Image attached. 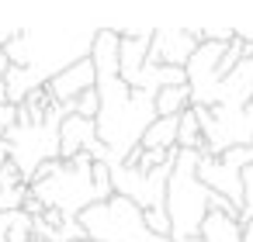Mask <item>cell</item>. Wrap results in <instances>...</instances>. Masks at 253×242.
Segmentation results:
<instances>
[{"label": "cell", "mask_w": 253, "mask_h": 242, "mask_svg": "<svg viewBox=\"0 0 253 242\" xmlns=\"http://www.w3.org/2000/svg\"><path fill=\"white\" fill-rule=\"evenodd\" d=\"M84 90H94V63H90V56L80 59V63H73L70 69H63L59 76H52L45 83V94H49L52 104H70Z\"/></svg>", "instance_id": "8fae6325"}, {"label": "cell", "mask_w": 253, "mask_h": 242, "mask_svg": "<svg viewBox=\"0 0 253 242\" xmlns=\"http://www.w3.org/2000/svg\"><path fill=\"white\" fill-rule=\"evenodd\" d=\"M90 166H94V159L87 152H80L66 163H56V170L49 176L28 183V197L39 201L42 211H56L63 218H80V211L97 204Z\"/></svg>", "instance_id": "277c9868"}, {"label": "cell", "mask_w": 253, "mask_h": 242, "mask_svg": "<svg viewBox=\"0 0 253 242\" xmlns=\"http://www.w3.org/2000/svg\"><path fill=\"white\" fill-rule=\"evenodd\" d=\"M229 170H236V173H243L246 166H253V145H232V149H225L222 156H218Z\"/></svg>", "instance_id": "2e32d148"}, {"label": "cell", "mask_w": 253, "mask_h": 242, "mask_svg": "<svg viewBox=\"0 0 253 242\" xmlns=\"http://www.w3.org/2000/svg\"><path fill=\"white\" fill-rule=\"evenodd\" d=\"M239 180H243V211H239V218H246V214H253V166H246L239 173Z\"/></svg>", "instance_id": "ffe728a7"}, {"label": "cell", "mask_w": 253, "mask_h": 242, "mask_svg": "<svg viewBox=\"0 0 253 242\" xmlns=\"http://www.w3.org/2000/svg\"><path fill=\"white\" fill-rule=\"evenodd\" d=\"M77 221L90 242H170L153 235L142 221V211L118 194L101 204H90L87 211H80Z\"/></svg>", "instance_id": "8992f818"}, {"label": "cell", "mask_w": 253, "mask_h": 242, "mask_svg": "<svg viewBox=\"0 0 253 242\" xmlns=\"http://www.w3.org/2000/svg\"><path fill=\"white\" fill-rule=\"evenodd\" d=\"M194 159H198V152H180L177 149V159H173L170 176H167L163 211H167V221H170V239L198 235V228L208 214V194L211 190L198 183Z\"/></svg>", "instance_id": "5b68a950"}, {"label": "cell", "mask_w": 253, "mask_h": 242, "mask_svg": "<svg viewBox=\"0 0 253 242\" xmlns=\"http://www.w3.org/2000/svg\"><path fill=\"white\" fill-rule=\"evenodd\" d=\"M142 221H146V228H149L153 235H160V239H170V221H167V211H163V207L142 211Z\"/></svg>", "instance_id": "d6986e66"}, {"label": "cell", "mask_w": 253, "mask_h": 242, "mask_svg": "<svg viewBox=\"0 0 253 242\" xmlns=\"http://www.w3.org/2000/svg\"><path fill=\"white\" fill-rule=\"evenodd\" d=\"M177 159V156H173ZM108 173H111V190L125 201H132L139 211H153V207H163V194H167V176H170V166H156V170H135V166H125V163H104Z\"/></svg>", "instance_id": "52a82bcc"}, {"label": "cell", "mask_w": 253, "mask_h": 242, "mask_svg": "<svg viewBox=\"0 0 253 242\" xmlns=\"http://www.w3.org/2000/svg\"><path fill=\"white\" fill-rule=\"evenodd\" d=\"M153 107H156V118H177V114H184V111L191 107V90H187V83H184V87H163V90H156Z\"/></svg>", "instance_id": "5bb4252c"}, {"label": "cell", "mask_w": 253, "mask_h": 242, "mask_svg": "<svg viewBox=\"0 0 253 242\" xmlns=\"http://www.w3.org/2000/svg\"><path fill=\"white\" fill-rule=\"evenodd\" d=\"M173 138H177V118H156V121L142 132V138H139V145H135V149L173 152V149H177V145H173Z\"/></svg>", "instance_id": "4fadbf2b"}, {"label": "cell", "mask_w": 253, "mask_h": 242, "mask_svg": "<svg viewBox=\"0 0 253 242\" xmlns=\"http://www.w3.org/2000/svg\"><path fill=\"white\" fill-rule=\"evenodd\" d=\"M194 176H198L201 187H208L211 194L225 197L229 204H236V207L243 211V180H239V173L229 170L218 156L198 152V159H194Z\"/></svg>", "instance_id": "9c48e42d"}, {"label": "cell", "mask_w": 253, "mask_h": 242, "mask_svg": "<svg viewBox=\"0 0 253 242\" xmlns=\"http://www.w3.org/2000/svg\"><path fill=\"white\" fill-rule=\"evenodd\" d=\"M239 232H243V242H253V214L239 218Z\"/></svg>", "instance_id": "7402d4cb"}, {"label": "cell", "mask_w": 253, "mask_h": 242, "mask_svg": "<svg viewBox=\"0 0 253 242\" xmlns=\"http://www.w3.org/2000/svg\"><path fill=\"white\" fill-rule=\"evenodd\" d=\"M14 118H18V107H14V104H4V101H0V138L7 135V128L14 125Z\"/></svg>", "instance_id": "44dd1931"}, {"label": "cell", "mask_w": 253, "mask_h": 242, "mask_svg": "<svg viewBox=\"0 0 253 242\" xmlns=\"http://www.w3.org/2000/svg\"><path fill=\"white\" fill-rule=\"evenodd\" d=\"M97 32H101L97 25H77V21H39L32 28H18V35L0 49V56L7 59L4 73L7 104L18 107L52 76L87 59Z\"/></svg>", "instance_id": "6da1fadb"}, {"label": "cell", "mask_w": 253, "mask_h": 242, "mask_svg": "<svg viewBox=\"0 0 253 242\" xmlns=\"http://www.w3.org/2000/svg\"><path fill=\"white\" fill-rule=\"evenodd\" d=\"M170 242H201L198 235H187V239H170Z\"/></svg>", "instance_id": "cb8c5ba5"}, {"label": "cell", "mask_w": 253, "mask_h": 242, "mask_svg": "<svg viewBox=\"0 0 253 242\" xmlns=\"http://www.w3.org/2000/svg\"><path fill=\"white\" fill-rule=\"evenodd\" d=\"M115 35H118V76L122 83H132L135 73L146 66L153 28H115Z\"/></svg>", "instance_id": "30bf717a"}, {"label": "cell", "mask_w": 253, "mask_h": 242, "mask_svg": "<svg viewBox=\"0 0 253 242\" xmlns=\"http://www.w3.org/2000/svg\"><path fill=\"white\" fill-rule=\"evenodd\" d=\"M198 239H201V242H243L239 218H229V214L208 211L205 221H201V228H198Z\"/></svg>", "instance_id": "7c38bea8"}, {"label": "cell", "mask_w": 253, "mask_h": 242, "mask_svg": "<svg viewBox=\"0 0 253 242\" xmlns=\"http://www.w3.org/2000/svg\"><path fill=\"white\" fill-rule=\"evenodd\" d=\"M90 180H94L97 204H101V201H108V197H115V190H111V173H108V166H104V163H94V166H90Z\"/></svg>", "instance_id": "e0dca14e"}, {"label": "cell", "mask_w": 253, "mask_h": 242, "mask_svg": "<svg viewBox=\"0 0 253 242\" xmlns=\"http://www.w3.org/2000/svg\"><path fill=\"white\" fill-rule=\"evenodd\" d=\"M25 197H28V187H25V183H18V187H0V214H4V211H21Z\"/></svg>", "instance_id": "ac0fdd59"}, {"label": "cell", "mask_w": 253, "mask_h": 242, "mask_svg": "<svg viewBox=\"0 0 253 242\" xmlns=\"http://www.w3.org/2000/svg\"><path fill=\"white\" fill-rule=\"evenodd\" d=\"M194 49H198V38L191 35V28H153L146 63L170 66V69H184L187 59L194 56Z\"/></svg>", "instance_id": "ba28073f"}, {"label": "cell", "mask_w": 253, "mask_h": 242, "mask_svg": "<svg viewBox=\"0 0 253 242\" xmlns=\"http://www.w3.org/2000/svg\"><path fill=\"white\" fill-rule=\"evenodd\" d=\"M173 145L180 152H205V138H201V125H198V114L187 107L184 114H177V138Z\"/></svg>", "instance_id": "9a60e30c"}, {"label": "cell", "mask_w": 253, "mask_h": 242, "mask_svg": "<svg viewBox=\"0 0 253 242\" xmlns=\"http://www.w3.org/2000/svg\"><path fill=\"white\" fill-rule=\"evenodd\" d=\"M32 242H35V239H32Z\"/></svg>", "instance_id": "484cf974"}, {"label": "cell", "mask_w": 253, "mask_h": 242, "mask_svg": "<svg viewBox=\"0 0 253 242\" xmlns=\"http://www.w3.org/2000/svg\"><path fill=\"white\" fill-rule=\"evenodd\" d=\"M84 242H90V239H84Z\"/></svg>", "instance_id": "d4e9b609"}, {"label": "cell", "mask_w": 253, "mask_h": 242, "mask_svg": "<svg viewBox=\"0 0 253 242\" xmlns=\"http://www.w3.org/2000/svg\"><path fill=\"white\" fill-rule=\"evenodd\" d=\"M94 63V90H97V118L94 132L97 142L122 163L142 138V132L156 121L153 97L142 90H132L118 76V35L115 28H101L90 45Z\"/></svg>", "instance_id": "7a4b0ae2"}, {"label": "cell", "mask_w": 253, "mask_h": 242, "mask_svg": "<svg viewBox=\"0 0 253 242\" xmlns=\"http://www.w3.org/2000/svg\"><path fill=\"white\" fill-rule=\"evenodd\" d=\"M7 159H11V156H7V142L0 138V166H7Z\"/></svg>", "instance_id": "603a6c76"}, {"label": "cell", "mask_w": 253, "mask_h": 242, "mask_svg": "<svg viewBox=\"0 0 253 242\" xmlns=\"http://www.w3.org/2000/svg\"><path fill=\"white\" fill-rule=\"evenodd\" d=\"M66 114H70V104H52L45 87L28 94L18 104V118L7 128L4 142H7V156L18 166L25 187L42 163L59 159V121Z\"/></svg>", "instance_id": "3957f363"}]
</instances>
